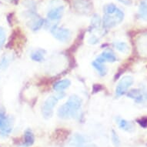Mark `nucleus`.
I'll return each mask as SVG.
<instances>
[{
	"instance_id": "nucleus-1",
	"label": "nucleus",
	"mask_w": 147,
	"mask_h": 147,
	"mask_svg": "<svg viewBox=\"0 0 147 147\" xmlns=\"http://www.w3.org/2000/svg\"><path fill=\"white\" fill-rule=\"evenodd\" d=\"M124 13L115 4L110 3L104 6V16L102 24L104 28H113L123 22Z\"/></svg>"
},
{
	"instance_id": "nucleus-2",
	"label": "nucleus",
	"mask_w": 147,
	"mask_h": 147,
	"mask_svg": "<svg viewBox=\"0 0 147 147\" xmlns=\"http://www.w3.org/2000/svg\"><path fill=\"white\" fill-rule=\"evenodd\" d=\"M82 106V99L76 95H72L69 98L64 105L61 106L58 109V116L63 119L76 116Z\"/></svg>"
},
{
	"instance_id": "nucleus-3",
	"label": "nucleus",
	"mask_w": 147,
	"mask_h": 147,
	"mask_svg": "<svg viewBox=\"0 0 147 147\" xmlns=\"http://www.w3.org/2000/svg\"><path fill=\"white\" fill-rule=\"evenodd\" d=\"M65 96V93H60L57 96H51L46 99L42 107V113L45 119L51 118L53 115V109L58 102L59 99L63 98Z\"/></svg>"
},
{
	"instance_id": "nucleus-4",
	"label": "nucleus",
	"mask_w": 147,
	"mask_h": 147,
	"mask_svg": "<svg viewBox=\"0 0 147 147\" xmlns=\"http://www.w3.org/2000/svg\"><path fill=\"white\" fill-rule=\"evenodd\" d=\"M12 129V119L6 116L5 109L0 105V132L4 134H9Z\"/></svg>"
},
{
	"instance_id": "nucleus-5",
	"label": "nucleus",
	"mask_w": 147,
	"mask_h": 147,
	"mask_svg": "<svg viewBox=\"0 0 147 147\" xmlns=\"http://www.w3.org/2000/svg\"><path fill=\"white\" fill-rule=\"evenodd\" d=\"M73 8L77 12L82 15H87L93 8L91 0H73Z\"/></svg>"
},
{
	"instance_id": "nucleus-6",
	"label": "nucleus",
	"mask_w": 147,
	"mask_h": 147,
	"mask_svg": "<svg viewBox=\"0 0 147 147\" xmlns=\"http://www.w3.org/2000/svg\"><path fill=\"white\" fill-rule=\"evenodd\" d=\"M51 33L56 38L57 40L63 42H66L71 39V32L69 29H65V28H61L57 26H54L51 29Z\"/></svg>"
},
{
	"instance_id": "nucleus-7",
	"label": "nucleus",
	"mask_w": 147,
	"mask_h": 147,
	"mask_svg": "<svg viewBox=\"0 0 147 147\" xmlns=\"http://www.w3.org/2000/svg\"><path fill=\"white\" fill-rule=\"evenodd\" d=\"M133 79L130 76H125L120 80L116 88V96H121L127 92L129 88L133 85Z\"/></svg>"
},
{
	"instance_id": "nucleus-8",
	"label": "nucleus",
	"mask_w": 147,
	"mask_h": 147,
	"mask_svg": "<svg viewBox=\"0 0 147 147\" xmlns=\"http://www.w3.org/2000/svg\"><path fill=\"white\" fill-rule=\"evenodd\" d=\"M28 18H29V21L27 22V25L32 30L37 31L43 26L44 20L32 10L29 12Z\"/></svg>"
},
{
	"instance_id": "nucleus-9",
	"label": "nucleus",
	"mask_w": 147,
	"mask_h": 147,
	"mask_svg": "<svg viewBox=\"0 0 147 147\" xmlns=\"http://www.w3.org/2000/svg\"><path fill=\"white\" fill-rule=\"evenodd\" d=\"M63 12H64V7L62 5L57 6L49 11L47 17L49 20H53V21H58L63 17Z\"/></svg>"
},
{
	"instance_id": "nucleus-10",
	"label": "nucleus",
	"mask_w": 147,
	"mask_h": 147,
	"mask_svg": "<svg viewBox=\"0 0 147 147\" xmlns=\"http://www.w3.org/2000/svg\"><path fill=\"white\" fill-rule=\"evenodd\" d=\"M117 123H118L119 127L121 129H123V130L129 132V133H132V132L135 130L134 124L131 123V122L125 120V119L119 118L117 119Z\"/></svg>"
},
{
	"instance_id": "nucleus-11",
	"label": "nucleus",
	"mask_w": 147,
	"mask_h": 147,
	"mask_svg": "<svg viewBox=\"0 0 147 147\" xmlns=\"http://www.w3.org/2000/svg\"><path fill=\"white\" fill-rule=\"evenodd\" d=\"M97 62L103 63L105 62H109V63H114L116 61V57L113 53L109 51H105L102 53L100 56L96 59Z\"/></svg>"
},
{
	"instance_id": "nucleus-12",
	"label": "nucleus",
	"mask_w": 147,
	"mask_h": 147,
	"mask_svg": "<svg viewBox=\"0 0 147 147\" xmlns=\"http://www.w3.org/2000/svg\"><path fill=\"white\" fill-rule=\"evenodd\" d=\"M70 85H71V82H70L69 80H59V81L56 82L54 84L53 89H54V90H56L57 92L63 91V90H65L67 88H69Z\"/></svg>"
},
{
	"instance_id": "nucleus-13",
	"label": "nucleus",
	"mask_w": 147,
	"mask_h": 147,
	"mask_svg": "<svg viewBox=\"0 0 147 147\" xmlns=\"http://www.w3.org/2000/svg\"><path fill=\"white\" fill-rule=\"evenodd\" d=\"M139 17L143 21H147V0H142L139 7Z\"/></svg>"
},
{
	"instance_id": "nucleus-14",
	"label": "nucleus",
	"mask_w": 147,
	"mask_h": 147,
	"mask_svg": "<svg viewBox=\"0 0 147 147\" xmlns=\"http://www.w3.org/2000/svg\"><path fill=\"white\" fill-rule=\"evenodd\" d=\"M128 96L129 98L135 99L136 102H140L144 100V96H143V92L140 89H133L128 93Z\"/></svg>"
},
{
	"instance_id": "nucleus-15",
	"label": "nucleus",
	"mask_w": 147,
	"mask_h": 147,
	"mask_svg": "<svg viewBox=\"0 0 147 147\" xmlns=\"http://www.w3.org/2000/svg\"><path fill=\"white\" fill-rule=\"evenodd\" d=\"M45 54H46V51L43 49H37V50L34 51L33 53H32L31 59L35 62H42L44 60V57H45Z\"/></svg>"
},
{
	"instance_id": "nucleus-16",
	"label": "nucleus",
	"mask_w": 147,
	"mask_h": 147,
	"mask_svg": "<svg viewBox=\"0 0 147 147\" xmlns=\"http://www.w3.org/2000/svg\"><path fill=\"white\" fill-rule=\"evenodd\" d=\"M24 140L25 146L26 147L32 146L34 143V142H35V136H34L33 133L30 129H27L25 132Z\"/></svg>"
},
{
	"instance_id": "nucleus-17",
	"label": "nucleus",
	"mask_w": 147,
	"mask_h": 147,
	"mask_svg": "<svg viewBox=\"0 0 147 147\" xmlns=\"http://www.w3.org/2000/svg\"><path fill=\"white\" fill-rule=\"evenodd\" d=\"M113 45L116 50L119 51L120 53L127 54L129 52V47L127 43H125L124 42H114Z\"/></svg>"
},
{
	"instance_id": "nucleus-18",
	"label": "nucleus",
	"mask_w": 147,
	"mask_h": 147,
	"mask_svg": "<svg viewBox=\"0 0 147 147\" xmlns=\"http://www.w3.org/2000/svg\"><path fill=\"white\" fill-rule=\"evenodd\" d=\"M92 66L97 70V72H99L100 76H105L107 72V69L105 65H102V63H99V62H97L96 60L92 62Z\"/></svg>"
},
{
	"instance_id": "nucleus-19",
	"label": "nucleus",
	"mask_w": 147,
	"mask_h": 147,
	"mask_svg": "<svg viewBox=\"0 0 147 147\" xmlns=\"http://www.w3.org/2000/svg\"><path fill=\"white\" fill-rule=\"evenodd\" d=\"M100 24H101V19H100V17L97 14H95L92 16V19L91 20V26L96 29V28H99L100 26Z\"/></svg>"
},
{
	"instance_id": "nucleus-20",
	"label": "nucleus",
	"mask_w": 147,
	"mask_h": 147,
	"mask_svg": "<svg viewBox=\"0 0 147 147\" xmlns=\"http://www.w3.org/2000/svg\"><path fill=\"white\" fill-rule=\"evenodd\" d=\"M111 138H112V141H113V143L114 144V146L116 147H119V145H120V140H119V138L117 136V134L116 133V132L114 130L112 131V135H111Z\"/></svg>"
},
{
	"instance_id": "nucleus-21",
	"label": "nucleus",
	"mask_w": 147,
	"mask_h": 147,
	"mask_svg": "<svg viewBox=\"0 0 147 147\" xmlns=\"http://www.w3.org/2000/svg\"><path fill=\"white\" fill-rule=\"evenodd\" d=\"M5 39H6V36H5V30L3 27L0 26V49L5 44Z\"/></svg>"
},
{
	"instance_id": "nucleus-22",
	"label": "nucleus",
	"mask_w": 147,
	"mask_h": 147,
	"mask_svg": "<svg viewBox=\"0 0 147 147\" xmlns=\"http://www.w3.org/2000/svg\"><path fill=\"white\" fill-rule=\"evenodd\" d=\"M137 122L142 127L147 128V118L140 119H139Z\"/></svg>"
},
{
	"instance_id": "nucleus-23",
	"label": "nucleus",
	"mask_w": 147,
	"mask_h": 147,
	"mask_svg": "<svg viewBox=\"0 0 147 147\" xmlns=\"http://www.w3.org/2000/svg\"><path fill=\"white\" fill-rule=\"evenodd\" d=\"M118 1L125 5H131L133 4V1L132 0H118Z\"/></svg>"
},
{
	"instance_id": "nucleus-24",
	"label": "nucleus",
	"mask_w": 147,
	"mask_h": 147,
	"mask_svg": "<svg viewBox=\"0 0 147 147\" xmlns=\"http://www.w3.org/2000/svg\"><path fill=\"white\" fill-rule=\"evenodd\" d=\"M97 42H98V39H97L96 37H95V36H92V37H91L89 39V42L91 44H96L97 43Z\"/></svg>"
},
{
	"instance_id": "nucleus-25",
	"label": "nucleus",
	"mask_w": 147,
	"mask_h": 147,
	"mask_svg": "<svg viewBox=\"0 0 147 147\" xmlns=\"http://www.w3.org/2000/svg\"><path fill=\"white\" fill-rule=\"evenodd\" d=\"M76 147H98L95 144H88V143H84V144L80 145Z\"/></svg>"
},
{
	"instance_id": "nucleus-26",
	"label": "nucleus",
	"mask_w": 147,
	"mask_h": 147,
	"mask_svg": "<svg viewBox=\"0 0 147 147\" xmlns=\"http://www.w3.org/2000/svg\"><path fill=\"white\" fill-rule=\"evenodd\" d=\"M19 147H26V146L24 145V146H19Z\"/></svg>"
}]
</instances>
